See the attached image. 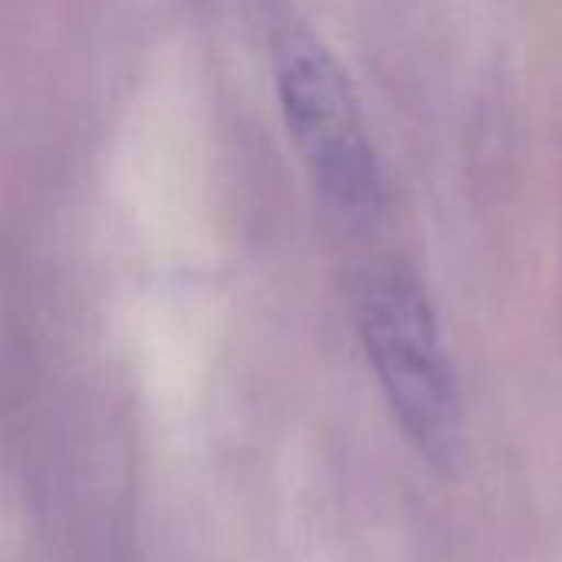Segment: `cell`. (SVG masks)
<instances>
[{
  "instance_id": "1",
  "label": "cell",
  "mask_w": 562,
  "mask_h": 562,
  "mask_svg": "<svg viewBox=\"0 0 562 562\" xmlns=\"http://www.w3.org/2000/svg\"><path fill=\"white\" fill-rule=\"evenodd\" d=\"M352 316L402 438L428 464H454L464 445V402L422 277L402 260L369 263L352 286Z\"/></svg>"
},
{
  "instance_id": "2",
  "label": "cell",
  "mask_w": 562,
  "mask_h": 562,
  "mask_svg": "<svg viewBox=\"0 0 562 562\" xmlns=\"http://www.w3.org/2000/svg\"><path fill=\"white\" fill-rule=\"evenodd\" d=\"M273 86L293 148L323 198L352 217L379 211L382 161L359 92L333 46L306 26H286L273 43Z\"/></svg>"
}]
</instances>
